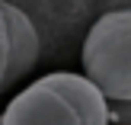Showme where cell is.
Instances as JSON below:
<instances>
[{
	"label": "cell",
	"mask_w": 131,
	"mask_h": 125,
	"mask_svg": "<svg viewBox=\"0 0 131 125\" xmlns=\"http://www.w3.org/2000/svg\"><path fill=\"white\" fill-rule=\"evenodd\" d=\"M83 77L112 103H131V10H112L93 23L80 51Z\"/></svg>",
	"instance_id": "1"
},
{
	"label": "cell",
	"mask_w": 131,
	"mask_h": 125,
	"mask_svg": "<svg viewBox=\"0 0 131 125\" xmlns=\"http://www.w3.org/2000/svg\"><path fill=\"white\" fill-rule=\"evenodd\" d=\"M0 125H80V119L70 103L45 77H38L6 103Z\"/></svg>",
	"instance_id": "2"
},
{
	"label": "cell",
	"mask_w": 131,
	"mask_h": 125,
	"mask_svg": "<svg viewBox=\"0 0 131 125\" xmlns=\"http://www.w3.org/2000/svg\"><path fill=\"white\" fill-rule=\"evenodd\" d=\"M0 10H3L6 39H10V87H13L23 77H29L32 68L38 64V32L19 6L0 0Z\"/></svg>",
	"instance_id": "3"
},
{
	"label": "cell",
	"mask_w": 131,
	"mask_h": 125,
	"mask_svg": "<svg viewBox=\"0 0 131 125\" xmlns=\"http://www.w3.org/2000/svg\"><path fill=\"white\" fill-rule=\"evenodd\" d=\"M45 80H48L51 87L70 103V109L77 112L80 125H109V100L83 74L58 71V74H48Z\"/></svg>",
	"instance_id": "4"
},
{
	"label": "cell",
	"mask_w": 131,
	"mask_h": 125,
	"mask_svg": "<svg viewBox=\"0 0 131 125\" xmlns=\"http://www.w3.org/2000/svg\"><path fill=\"white\" fill-rule=\"evenodd\" d=\"M10 90V39H6V23L0 10V93Z\"/></svg>",
	"instance_id": "5"
},
{
	"label": "cell",
	"mask_w": 131,
	"mask_h": 125,
	"mask_svg": "<svg viewBox=\"0 0 131 125\" xmlns=\"http://www.w3.org/2000/svg\"><path fill=\"white\" fill-rule=\"evenodd\" d=\"M109 125H131V103L109 100Z\"/></svg>",
	"instance_id": "6"
}]
</instances>
